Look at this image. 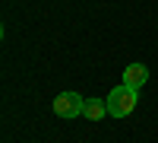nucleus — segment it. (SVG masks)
<instances>
[{
  "label": "nucleus",
  "mask_w": 158,
  "mask_h": 143,
  "mask_svg": "<svg viewBox=\"0 0 158 143\" xmlns=\"http://www.w3.org/2000/svg\"><path fill=\"white\" fill-rule=\"evenodd\" d=\"M139 89H130V86H114L111 92H108V99H104V105H108V114L111 118H127L130 111L136 108V102H139Z\"/></svg>",
  "instance_id": "obj_1"
},
{
  "label": "nucleus",
  "mask_w": 158,
  "mask_h": 143,
  "mask_svg": "<svg viewBox=\"0 0 158 143\" xmlns=\"http://www.w3.org/2000/svg\"><path fill=\"white\" fill-rule=\"evenodd\" d=\"M85 108V99L79 92H60L54 96V114L57 118H76V114H82Z\"/></svg>",
  "instance_id": "obj_2"
},
{
  "label": "nucleus",
  "mask_w": 158,
  "mask_h": 143,
  "mask_svg": "<svg viewBox=\"0 0 158 143\" xmlns=\"http://www.w3.org/2000/svg\"><path fill=\"white\" fill-rule=\"evenodd\" d=\"M146 80H149V67L146 64H130V67L123 70V86H130V89H139V86H146Z\"/></svg>",
  "instance_id": "obj_3"
},
{
  "label": "nucleus",
  "mask_w": 158,
  "mask_h": 143,
  "mask_svg": "<svg viewBox=\"0 0 158 143\" xmlns=\"http://www.w3.org/2000/svg\"><path fill=\"white\" fill-rule=\"evenodd\" d=\"M82 114L89 121H101L104 114H108V105H104L101 99H85V108H82Z\"/></svg>",
  "instance_id": "obj_4"
}]
</instances>
